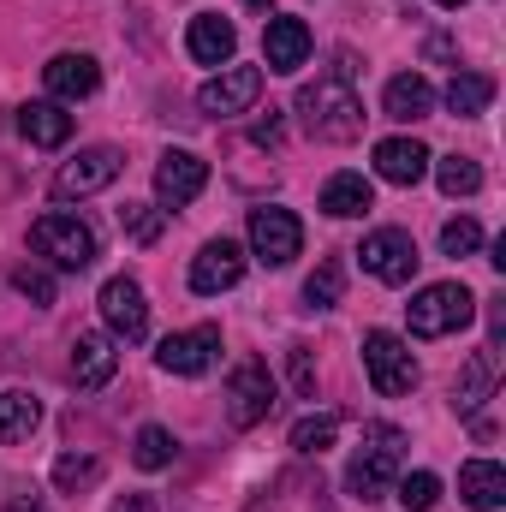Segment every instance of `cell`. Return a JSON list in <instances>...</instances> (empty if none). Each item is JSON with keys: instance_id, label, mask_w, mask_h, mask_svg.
Returning <instances> with one entry per match:
<instances>
[{"instance_id": "cell-17", "label": "cell", "mask_w": 506, "mask_h": 512, "mask_svg": "<svg viewBox=\"0 0 506 512\" xmlns=\"http://www.w3.org/2000/svg\"><path fill=\"white\" fill-rule=\"evenodd\" d=\"M185 48H191L197 66H233V54H239V30H233L221 12H197L191 30H185Z\"/></svg>"}, {"instance_id": "cell-35", "label": "cell", "mask_w": 506, "mask_h": 512, "mask_svg": "<svg viewBox=\"0 0 506 512\" xmlns=\"http://www.w3.org/2000/svg\"><path fill=\"white\" fill-rule=\"evenodd\" d=\"M12 286H18L30 304H54V274H48V268H30V262H24V268H12Z\"/></svg>"}, {"instance_id": "cell-10", "label": "cell", "mask_w": 506, "mask_h": 512, "mask_svg": "<svg viewBox=\"0 0 506 512\" xmlns=\"http://www.w3.org/2000/svg\"><path fill=\"white\" fill-rule=\"evenodd\" d=\"M304 251V227L292 209H251V256L268 268H286Z\"/></svg>"}, {"instance_id": "cell-5", "label": "cell", "mask_w": 506, "mask_h": 512, "mask_svg": "<svg viewBox=\"0 0 506 512\" xmlns=\"http://www.w3.org/2000/svg\"><path fill=\"white\" fill-rule=\"evenodd\" d=\"M364 370H370V387H376L381 399H399V393H411L417 387V358H411V346L399 340V334H364Z\"/></svg>"}, {"instance_id": "cell-3", "label": "cell", "mask_w": 506, "mask_h": 512, "mask_svg": "<svg viewBox=\"0 0 506 512\" xmlns=\"http://www.w3.org/2000/svg\"><path fill=\"white\" fill-rule=\"evenodd\" d=\"M405 316H411V334L417 340H447V334H459V328L477 322V298L459 280H435V286H423L405 304Z\"/></svg>"}, {"instance_id": "cell-26", "label": "cell", "mask_w": 506, "mask_h": 512, "mask_svg": "<svg viewBox=\"0 0 506 512\" xmlns=\"http://www.w3.org/2000/svg\"><path fill=\"white\" fill-rule=\"evenodd\" d=\"M42 423V405L30 393H0V447L30 441V429Z\"/></svg>"}, {"instance_id": "cell-15", "label": "cell", "mask_w": 506, "mask_h": 512, "mask_svg": "<svg viewBox=\"0 0 506 512\" xmlns=\"http://www.w3.org/2000/svg\"><path fill=\"white\" fill-rule=\"evenodd\" d=\"M310 48H316V42H310V24H304V18H286V12H280V18L262 24V60H268V72H286V78H292V72L310 60Z\"/></svg>"}, {"instance_id": "cell-2", "label": "cell", "mask_w": 506, "mask_h": 512, "mask_svg": "<svg viewBox=\"0 0 506 512\" xmlns=\"http://www.w3.org/2000/svg\"><path fill=\"white\" fill-rule=\"evenodd\" d=\"M399 471H405V429H393V423H370L364 441H358V453H352L346 489H352L358 501H381V495L393 489Z\"/></svg>"}, {"instance_id": "cell-18", "label": "cell", "mask_w": 506, "mask_h": 512, "mask_svg": "<svg viewBox=\"0 0 506 512\" xmlns=\"http://www.w3.org/2000/svg\"><path fill=\"white\" fill-rule=\"evenodd\" d=\"M501 382V340H489V346H477L471 358H465V370H459V382H453V405L471 417L489 393Z\"/></svg>"}, {"instance_id": "cell-33", "label": "cell", "mask_w": 506, "mask_h": 512, "mask_svg": "<svg viewBox=\"0 0 506 512\" xmlns=\"http://www.w3.org/2000/svg\"><path fill=\"white\" fill-rule=\"evenodd\" d=\"M102 477V465L90 459V453H66L60 465H54V489H66V495H78V489H90Z\"/></svg>"}, {"instance_id": "cell-24", "label": "cell", "mask_w": 506, "mask_h": 512, "mask_svg": "<svg viewBox=\"0 0 506 512\" xmlns=\"http://www.w3.org/2000/svg\"><path fill=\"white\" fill-rule=\"evenodd\" d=\"M459 495H465V507L495 512L506 501V471L495 465V459H471V465L459 471Z\"/></svg>"}, {"instance_id": "cell-16", "label": "cell", "mask_w": 506, "mask_h": 512, "mask_svg": "<svg viewBox=\"0 0 506 512\" xmlns=\"http://www.w3.org/2000/svg\"><path fill=\"white\" fill-rule=\"evenodd\" d=\"M42 84H48V102H84V96H96V84H102V66L90 60V54H54L48 66H42Z\"/></svg>"}, {"instance_id": "cell-37", "label": "cell", "mask_w": 506, "mask_h": 512, "mask_svg": "<svg viewBox=\"0 0 506 512\" xmlns=\"http://www.w3.org/2000/svg\"><path fill=\"white\" fill-rule=\"evenodd\" d=\"M251 137L262 143V149H280V114L268 108V120H256V131H251Z\"/></svg>"}, {"instance_id": "cell-38", "label": "cell", "mask_w": 506, "mask_h": 512, "mask_svg": "<svg viewBox=\"0 0 506 512\" xmlns=\"http://www.w3.org/2000/svg\"><path fill=\"white\" fill-rule=\"evenodd\" d=\"M114 512H155V495H126V501H114Z\"/></svg>"}, {"instance_id": "cell-12", "label": "cell", "mask_w": 506, "mask_h": 512, "mask_svg": "<svg viewBox=\"0 0 506 512\" xmlns=\"http://www.w3.org/2000/svg\"><path fill=\"white\" fill-rule=\"evenodd\" d=\"M96 304H102V322H108L114 340H143L149 334V304H143V286L131 274H114Z\"/></svg>"}, {"instance_id": "cell-27", "label": "cell", "mask_w": 506, "mask_h": 512, "mask_svg": "<svg viewBox=\"0 0 506 512\" xmlns=\"http://www.w3.org/2000/svg\"><path fill=\"white\" fill-rule=\"evenodd\" d=\"M173 453H179V441H173L161 423H143V429H137V441H131V465H137V471H167V465H173Z\"/></svg>"}, {"instance_id": "cell-39", "label": "cell", "mask_w": 506, "mask_h": 512, "mask_svg": "<svg viewBox=\"0 0 506 512\" xmlns=\"http://www.w3.org/2000/svg\"><path fill=\"white\" fill-rule=\"evenodd\" d=\"M6 512H42V507H36V501H12Z\"/></svg>"}, {"instance_id": "cell-36", "label": "cell", "mask_w": 506, "mask_h": 512, "mask_svg": "<svg viewBox=\"0 0 506 512\" xmlns=\"http://www.w3.org/2000/svg\"><path fill=\"white\" fill-rule=\"evenodd\" d=\"M292 382H298V393H304V399L316 393V376H310V358H304L298 346H292Z\"/></svg>"}, {"instance_id": "cell-8", "label": "cell", "mask_w": 506, "mask_h": 512, "mask_svg": "<svg viewBox=\"0 0 506 512\" xmlns=\"http://www.w3.org/2000/svg\"><path fill=\"white\" fill-rule=\"evenodd\" d=\"M256 96H262V66H221V72L197 90V108H203L209 120H233V114L256 108Z\"/></svg>"}, {"instance_id": "cell-11", "label": "cell", "mask_w": 506, "mask_h": 512, "mask_svg": "<svg viewBox=\"0 0 506 512\" xmlns=\"http://www.w3.org/2000/svg\"><path fill=\"white\" fill-rule=\"evenodd\" d=\"M203 185H209V161H203V155L167 149V155L155 161V203H161V209H185Z\"/></svg>"}, {"instance_id": "cell-30", "label": "cell", "mask_w": 506, "mask_h": 512, "mask_svg": "<svg viewBox=\"0 0 506 512\" xmlns=\"http://www.w3.org/2000/svg\"><path fill=\"white\" fill-rule=\"evenodd\" d=\"M393 489H399V507L405 512H429L435 501H441V477H435V471H411V477L399 471Z\"/></svg>"}, {"instance_id": "cell-34", "label": "cell", "mask_w": 506, "mask_h": 512, "mask_svg": "<svg viewBox=\"0 0 506 512\" xmlns=\"http://www.w3.org/2000/svg\"><path fill=\"white\" fill-rule=\"evenodd\" d=\"M477 245H483V227H477L471 215H459V221H447V227H441V251H447V256H471Z\"/></svg>"}, {"instance_id": "cell-29", "label": "cell", "mask_w": 506, "mask_h": 512, "mask_svg": "<svg viewBox=\"0 0 506 512\" xmlns=\"http://www.w3.org/2000/svg\"><path fill=\"white\" fill-rule=\"evenodd\" d=\"M435 179H441L447 197H477V191H483V167H477L471 155H447V161H435Z\"/></svg>"}, {"instance_id": "cell-25", "label": "cell", "mask_w": 506, "mask_h": 512, "mask_svg": "<svg viewBox=\"0 0 506 512\" xmlns=\"http://www.w3.org/2000/svg\"><path fill=\"white\" fill-rule=\"evenodd\" d=\"M489 102H495V84H489L483 72H453V84H447V108H453L459 120H477Z\"/></svg>"}, {"instance_id": "cell-20", "label": "cell", "mask_w": 506, "mask_h": 512, "mask_svg": "<svg viewBox=\"0 0 506 512\" xmlns=\"http://www.w3.org/2000/svg\"><path fill=\"white\" fill-rule=\"evenodd\" d=\"M114 370H120L114 334H78V340H72V382L78 387H108Z\"/></svg>"}, {"instance_id": "cell-22", "label": "cell", "mask_w": 506, "mask_h": 512, "mask_svg": "<svg viewBox=\"0 0 506 512\" xmlns=\"http://www.w3.org/2000/svg\"><path fill=\"white\" fill-rule=\"evenodd\" d=\"M322 209H328L334 221H358V215L376 209V191H370L364 173H334V179L322 185Z\"/></svg>"}, {"instance_id": "cell-7", "label": "cell", "mask_w": 506, "mask_h": 512, "mask_svg": "<svg viewBox=\"0 0 506 512\" xmlns=\"http://www.w3.org/2000/svg\"><path fill=\"white\" fill-rule=\"evenodd\" d=\"M358 262H364V274H376L381 286H405L411 274H417V245H411V233H399V227H376L364 245H358Z\"/></svg>"}, {"instance_id": "cell-21", "label": "cell", "mask_w": 506, "mask_h": 512, "mask_svg": "<svg viewBox=\"0 0 506 512\" xmlns=\"http://www.w3.org/2000/svg\"><path fill=\"white\" fill-rule=\"evenodd\" d=\"M381 108H387V120L417 126V120H429V114H435V90H429V78H423V72H399V78H387Z\"/></svg>"}, {"instance_id": "cell-13", "label": "cell", "mask_w": 506, "mask_h": 512, "mask_svg": "<svg viewBox=\"0 0 506 512\" xmlns=\"http://www.w3.org/2000/svg\"><path fill=\"white\" fill-rule=\"evenodd\" d=\"M215 352H221V328H185V334H167L161 346H155V364L167 370V376H203L209 364H215Z\"/></svg>"}, {"instance_id": "cell-28", "label": "cell", "mask_w": 506, "mask_h": 512, "mask_svg": "<svg viewBox=\"0 0 506 512\" xmlns=\"http://www.w3.org/2000/svg\"><path fill=\"white\" fill-rule=\"evenodd\" d=\"M340 441V417L334 411H310L292 423V453H328Z\"/></svg>"}, {"instance_id": "cell-9", "label": "cell", "mask_w": 506, "mask_h": 512, "mask_svg": "<svg viewBox=\"0 0 506 512\" xmlns=\"http://www.w3.org/2000/svg\"><path fill=\"white\" fill-rule=\"evenodd\" d=\"M268 411H274V376L262 358H245L227 376V417H233V429H256Z\"/></svg>"}, {"instance_id": "cell-40", "label": "cell", "mask_w": 506, "mask_h": 512, "mask_svg": "<svg viewBox=\"0 0 506 512\" xmlns=\"http://www.w3.org/2000/svg\"><path fill=\"white\" fill-rule=\"evenodd\" d=\"M245 6H251V12H268V6H274V0H245Z\"/></svg>"}, {"instance_id": "cell-32", "label": "cell", "mask_w": 506, "mask_h": 512, "mask_svg": "<svg viewBox=\"0 0 506 512\" xmlns=\"http://www.w3.org/2000/svg\"><path fill=\"white\" fill-rule=\"evenodd\" d=\"M340 286H346L340 262H316V274L304 280V298H310V310H334V304H340Z\"/></svg>"}, {"instance_id": "cell-14", "label": "cell", "mask_w": 506, "mask_h": 512, "mask_svg": "<svg viewBox=\"0 0 506 512\" xmlns=\"http://www.w3.org/2000/svg\"><path fill=\"white\" fill-rule=\"evenodd\" d=\"M245 280V251L233 245V239H209L197 262H191V292H203V298H215V292H233Z\"/></svg>"}, {"instance_id": "cell-19", "label": "cell", "mask_w": 506, "mask_h": 512, "mask_svg": "<svg viewBox=\"0 0 506 512\" xmlns=\"http://www.w3.org/2000/svg\"><path fill=\"white\" fill-rule=\"evenodd\" d=\"M429 149L417 143V137H381L376 143V173L387 179V185H417L423 173H429Z\"/></svg>"}, {"instance_id": "cell-31", "label": "cell", "mask_w": 506, "mask_h": 512, "mask_svg": "<svg viewBox=\"0 0 506 512\" xmlns=\"http://www.w3.org/2000/svg\"><path fill=\"white\" fill-rule=\"evenodd\" d=\"M120 227H126V239H137V245H155L161 227H167V209H155V203H126V209H120Z\"/></svg>"}, {"instance_id": "cell-4", "label": "cell", "mask_w": 506, "mask_h": 512, "mask_svg": "<svg viewBox=\"0 0 506 512\" xmlns=\"http://www.w3.org/2000/svg\"><path fill=\"white\" fill-rule=\"evenodd\" d=\"M30 251L48 256L54 268H66V274H84L90 262H96V227L90 221H78V215H42L36 227H30Z\"/></svg>"}, {"instance_id": "cell-23", "label": "cell", "mask_w": 506, "mask_h": 512, "mask_svg": "<svg viewBox=\"0 0 506 512\" xmlns=\"http://www.w3.org/2000/svg\"><path fill=\"white\" fill-rule=\"evenodd\" d=\"M18 126H24V137H30L36 149L72 143V114H66L60 102H24V108H18Z\"/></svg>"}, {"instance_id": "cell-1", "label": "cell", "mask_w": 506, "mask_h": 512, "mask_svg": "<svg viewBox=\"0 0 506 512\" xmlns=\"http://www.w3.org/2000/svg\"><path fill=\"white\" fill-rule=\"evenodd\" d=\"M298 120H304L310 137H322V143H358L364 137V102L352 90V66L304 84L298 90Z\"/></svg>"}, {"instance_id": "cell-6", "label": "cell", "mask_w": 506, "mask_h": 512, "mask_svg": "<svg viewBox=\"0 0 506 512\" xmlns=\"http://www.w3.org/2000/svg\"><path fill=\"white\" fill-rule=\"evenodd\" d=\"M120 149H108V143H96V149H78L60 173H54V197L60 203H72V197H96V191H108L114 179H120Z\"/></svg>"}, {"instance_id": "cell-41", "label": "cell", "mask_w": 506, "mask_h": 512, "mask_svg": "<svg viewBox=\"0 0 506 512\" xmlns=\"http://www.w3.org/2000/svg\"><path fill=\"white\" fill-rule=\"evenodd\" d=\"M435 6H465V0H435Z\"/></svg>"}]
</instances>
